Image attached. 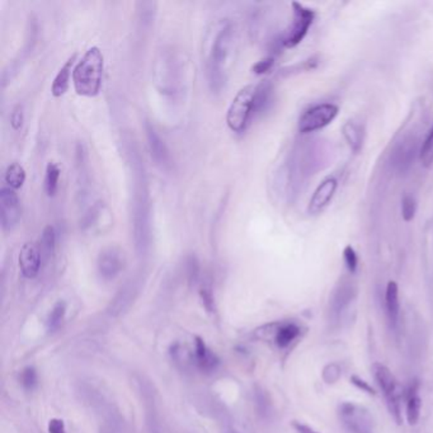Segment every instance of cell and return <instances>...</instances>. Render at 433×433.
<instances>
[{
    "instance_id": "6da1fadb",
    "label": "cell",
    "mask_w": 433,
    "mask_h": 433,
    "mask_svg": "<svg viewBox=\"0 0 433 433\" xmlns=\"http://www.w3.org/2000/svg\"><path fill=\"white\" fill-rule=\"evenodd\" d=\"M129 161H130L134 180H135V193L131 209V221H132V236L135 241L137 253H146L151 243V215H150V202L148 192L145 190L144 180V161L137 153V146H130Z\"/></svg>"
},
{
    "instance_id": "7a4b0ae2",
    "label": "cell",
    "mask_w": 433,
    "mask_h": 433,
    "mask_svg": "<svg viewBox=\"0 0 433 433\" xmlns=\"http://www.w3.org/2000/svg\"><path fill=\"white\" fill-rule=\"evenodd\" d=\"M233 25L226 21L219 28L214 42L211 45L210 56L207 62V79L210 89L214 93H220L226 86V65L229 60L230 50L233 46Z\"/></svg>"
},
{
    "instance_id": "3957f363",
    "label": "cell",
    "mask_w": 433,
    "mask_h": 433,
    "mask_svg": "<svg viewBox=\"0 0 433 433\" xmlns=\"http://www.w3.org/2000/svg\"><path fill=\"white\" fill-rule=\"evenodd\" d=\"M105 57L97 46L88 50L73 70V86L81 97L92 98L98 96L103 81Z\"/></svg>"
},
{
    "instance_id": "277c9868",
    "label": "cell",
    "mask_w": 433,
    "mask_h": 433,
    "mask_svg": "<svg viewBox=\"0 0 433 433\" xmlns=\"http://www.w3.org/2000/svg\"><path fill=\"white\" fill-rule=\"evenodd\" d=\"M254 96L255 87L246 86L241 88L231 100L226 113V124L233 132H244L254 117Z\"/></svg>"
},
{
    "instance_id": "5b68a950",
    "label": "cell",
    "mask_w": 433,
    "mask_h": 433,
    "mask_svg": "<svg viewBox=\"0 0 433 433\" xmlns=\"http://www.w3.org/2000/svg\"><path fill=\"white\" fill-rule=\"evenodd\" d=\"M338 105L333 103H322L310 107L309 110L304 112L301 117L299 118V132L306 135L322 130L335 121V117L338 116Z\"/></svg>"
},
{
    "instance_id": "8992f818",
    "label": "cell",
    "mask_w": 433,
    "mask_h": 433,
    "mask_svg": "<svg viewBox=\"0 0 433 433\" xmlns=\"http://www.w3.org/2000/svg\"><path fill=\"white\" fill-rule=\"evenodd\" d=\"M291 6H292L294 18L287 35L281 41L286 49H294L297 45L301 44L316 19V12L308 6H303L297 1H294Z\"/></svg>"
},
{
    "instance_id": "52a82bcc",
    "label": "cell",
    "mask_w": 433,
    "mask_h": 433,
    "mask_svg": "<svg viewBox=\"0 0 433 433\" xmlns=\"http://www.w3.org/2000/svg\"><path fill=\"white\" fill-rule=\"evenodd\" d=\"M372 374L380 389L384 393L385 399L389 405L390 413H393L398 423H400V388L396 376L386 366L381 364L372 365Z\"/></svg>"
},
{
    "instance_id": "ba28073f",
    "label": "cell",
    "mask_w": 433,
    "mask_h": 433,
    "mask_svg": "<svg viewBox=\"0 0 433 433\" xmlns=\"http://www.w3.org/2000/svg\"><path fill=\"white\" fill-rule=\"evenodd\" d=\"M340 418L351 433H374L375 422L370 412L356 403H342Z\"/></svg>"
},
{
    "instance_id": "9c48e42d",
    "label": "cell",
    "mask_w": 433,
    "mask_h": 433,
    "mask_svg": "<svg viewBox=\"0 0 433 433\" xmlns=\"http://www.w3.org/2000/svg\"><path fill=\"white\" fill-rule=\"evenodd\" d=\"M22 219V206L18 195L9 187L0 190V221L6 231L14 229Z\"/></svg>"
},
{
    "instance_id": "30bf717a",
    "label": "cell",
    "mask_w": 433,
    "mask_h": 433,
    "mask_svg": "<svg viewBox=\"0 0 433 433\" xmlns=\"http://www.w3.org/2000/svg\"><path fill=\"white\" fill-rule=\"evenodd\" d=\"M124 267V252L120 248L107 247L100 250L97 260V268L102 279H113L117 277Z\"/></svg>"
},
{
    "instance_id": "8fae6325",
    "label": "cell",
    "mask_w": 433,
    "mask_h": 433,
    "mask_svg": "<svg viewBox=\"0 0 433 433\" xmlns=\"http://www.w3.org/2000/svg\"><path fill=\"white\" fill-rule=\"evenodd\" d=\"M337 188H338V180H335V177H328L323 180L322 183L316 187V191L310 198L309 207H308L310 215L322 214L332 202L337 192Z\"/></svg>"
},
{
    "instance_id": "7c38bea8",
    "label": "cell",
    "mask_w": 433,
    "mask_h": 433,
    "mask_svg": "<svg viewBox=\"0 0 433 433\" xmlns=\"http://www.w3.org/2000/svg\"><path fill=\"white\" fill-rule=\"evenodd\" d=\"M144 127H145V135L148 140L151 158L154 159L156 166H159L161 169H168L171 167V154H169L167 145L161 140V135L156 132L154 126L149 121L145 122Z\"/></svg>"
},
{
    "instance_id": "4fadbf2b",
    "label": "cell",
    "mask_w": 433,
    "mask_h": 433,
    "mask_svg": "<svg viewBox=\"0 0 433 433\" xmlns=\"http://www.w3.org/2000/svg\"><path fill=\"white\" fill-rule=\"evenodd\" d=\"M18 263L21 272L25 279H35L42 265V257L38 246L33 243H25L19 252Z\"/></svg>"
},
{
    "instance_id": "5bb4252c",
    "label": "cell",
    "mask_w": 433,
    "mask_h": 433,
    "mask_svg": "<svg viewBox=\"0 0 433 433\" xmlns=\"http://www.w3.org/2000/svg\"><path fill=\"white\" fill-rule=\"evenodd\" d=\"M76 54L70 56L65 64L62 65L60 70L57 71L55 79L52 81L51 86V93L56 98L62 97L64 94L68 92L69 86H70V78L73 76V70H74L75 62H76Z\"/></svg>"
},
{
    "instance_id": "9a60e30c",
    "label": "cell",
    "mask_w": 433,
    "mask_h": 433,
    "mask_svg": "<svg viewBox=\"0 0 433 433\" xmlns=\"http://www.w3.org/2000/svg\"><path fill=\"white\" fill-rule=\"evenodd\" d=\"M415 143L413 137L404 139L402 143L396 146L394 153H393V163L399 171H407L410 164H413L415 156Z\"/></svg>"
},
{
    "instance_id": "2e32d148",
    "label": "cell",
    "mask_w": 433,
    "mask_h": 433,
    "mask_svg": "<svg viewBox=\"0 0 433 433\" xmlns=\"http://www.w3.org/2000/svg\"><path fill=\"white\" fill-rule=\"evenodd\" d=\"M195 359L198 367L204 371H212L219 365V359L215 353L211 352L204 340L196 337L195 342Z\"/></svg>"
},
{
    "instance_id": "e0dca14e",
    "label": "cell",
    "mask_w": 433,
    "mask_h": 433,
    "mask_svg": "<svg viewBox=\"0 0 433 433\" xmlns=\"http://www.w3.org/2000/svg\"><path fill=\"white\" fill-rule=\"evenodd\" d=\"M300 332H301V329L295 323H279L277 329H276V333H275L276 346L281 350H285L290 346L294 340H296L297 337L300 335Z\"/></svg>"
},
{
    "instance_id": "ac0fdd59",
    "label": "cell",
    "mask_w": 433,
    "mask_h": 433,
    "mask_svg": "<svg viewBox=\"0 0 433 433\" xmlns=\"http://www.w3.org/2000/svg\"><path fill=\"white\" fill-rule=\"evenodd\" d=\"M385 306H386V313L389 316L390 322L396 324L398 318H399L400 304H399V287H398L396 281H390L386 286Z\"/></svg>"
},
{
    "instance_id": "d6986e66",
    "label": "cell",
    "mask_w": 433,
    "mask_h": 433,
    "mask_svg": "<svg viewBox=\"0 0 433 433\" xmlns=\"http://www.w3.org/2000/svg\"><path fill=\"white\" fill-rule=\"evenodd\" d=\"M342 134L353 153H359L364 144V131L361 126L353 121H347L342 127Z\"/></svg>"
},
{
    "instance_id": "ffe728a7",
    "label": "cell",
    "mask_w": 433,
    "mask_h": 433,
    "mask_svg": "<svg viewBox=\"0 0 433 433\" xmlns=\"http://www.w3.org/2000/svg\"><path fill=\"white\" fill-rule=\"evenodd\" d=\"M273 88L270 81H262L255 87L254 96V117L266 111L272 100Z\"/></svg>"
},
{
    "instance_id": "44dd1931",
    "label": "cell",
    "mask_w": 433,
    "mask_h": 433,
    "mask_svg": "<svg viewBox=\"0 0 433 433\" xmlns=\"http://www.w3.org/2000/svg\"><path fill=\"white\" fill-rule=\"evenodd\" d=\"M55 229H54V226L47 225V226L42 230V234H41L40 243H38V249H40V253H41V257H42V262H47V260L54 255V253H55Z\"/></svg>"
},
{
    "instance_id": "7402d4cb",
    "label": "cell",
    "mask_w": 433,
    "mask_h": 433,
    "mask_svg": "<svg viewBox=\"0 0 433 433\" xmlns=\"http://www.w3.org/2000/svg\"><path fill=\"white\" fill-rule=\"evenodd\" d=\"M4 180L9 188L12 190H19L21 187L25 185V168L22 167L19 163H12L6 168V174H4Z\"/></svg>"
},
{
    "instance_id": "603a6c76",
    "label": "cell",
    "mask_w": 433,
    "mask_h": 433,
    "mask_svg": "<svg viewBox=\"0 0 433 433\" xmlns=\"http://www.w3.org/2000/svg\"><path fill=\"white\" fill-rule=\"evenodd\" d=\"M60 168L55 163L50 161L46 167V174H45V190L49 197H54L57 188H59V180H60Z\"/></svg>"
},
{
    "instance_id": "cb8c5ba5",
    "label": "cell",
    "mask_w": 433,
    "mask_h": 433,
    "mask_svg": "<svg viewBox=\"0 0 433 433\" xmlns=\"http://www.w3.org/2000/svg\"><path fill=\"white\" fill-rule=\"evenodd\" d=\"M421 408V398L415 394V391H413L409 396L408 403H407V420H408L410 426H415V425H417V422L420 421Z\"/></svg>"
},
{
    "instance_id": "d4e9b609",
    "label": "cell",
    "mask_w": 433,
    "mask_h": 433,
    "mask_svg": "<svg viewBox=\"0 0 433 433\" xmlns=\"http://www.w3.org/2000/svg\"><path fill=\"white\" fill-rule=\"evenodd\" d=\"M420 159H421L422 166L425 168H431L433 166V127L432 130L429 131L425 143L422 145L420 150Z\"/></svg>"
},
{
    "instance_id": "484cf974",
    "label": "cell",
    "mask_w": 433,
    "mask_h": 433,
    "mask_svg": "<svg viewBox=\"0 0 433 433\" xmlns=\"http://www.w3.org/2000/svg\"><path fill=\"white\" fill-rule=\"evenodd\" d=\"M65 313H67V304L64 301L56 303L54 309L51 310V313H50L49 321H47V327H49L50 330H55L60 327L62 319L65 316Z\"/></svg>"
},
{
    "instance_id": "4316f807",
    "label": "cell",
    "mask_w": 433,
    "mask_h": 433,
    "mask_svg": "<svg viewBox=\"0 0 433 433\" xmlns=\"http://www.w3.org/2000/svg\"><path fill=\"white\" fill-rule=\"evenodd\" d=\"M417 212V202L415 198L410 195H405L402 200V217L405 223H410Z\"/></svg>"
},
{
    "instance_id": "83f0119b",
    "label": "cell",
    "mask_w": 433,
    "mask_h": 433,
    "mask_svg": "<svg viewBox=\"0 0 433 433\" xmlns=\"http://www.w3.org/2000/svg\"><path fill=\"white\" fill-rule=\"evenodd\" d=\"M100 212H102V204H100V202L92 206V207L88 210L87 214L83 216V220H81V229L88 230L91 229L92 226H94L96 223L98 221Z\"/></svg>"
},
{
    "instance_id": "f1b7e54d",
    "label": "cell",
    "mask_w": 433,
    "mask_h": 433,
    "mask_svg": "<svg viewBox=\"0 0 433 433\" xmlns=\"http://www.w3.org/2000/svg\"><path fill=\"white\" fill-rule=\"evenodd\" d=\"M21 384L27 390H32L37 385V372L33 367H25L23 371L19 375Z\"/></svg>"
},
{
    "instance_id": "f546056e",
    "label": "cell",
    "mask_w": 433,
    "mask_h": 433,
    "mask_svg": "<svg viewBox=\"0 0 433 433\" xmlns=\"http://www.w3.org/2000/svg\"><path fill=\"white\" fill-rule=\"evenodd\" d=\"M343 260H345L348 271L351 273L356 272V270L359 267V257H357L356 250L351 246H347L345 248V250H343Z\"/></svg>"
},
{
    "instance_id": "4dcf8cb0",
    "label": "cell",
    "mask_w": 433,
    "mask_h": 433,
    "mask_svg": "<svg viewBox=\"0 0 433 433\" xmlns=\"http://www.w3.org/2000/svg\"><path fill=\"white\" fill-rule=\"evenodd\" d=\"M23 122H25L23 105H17L13 108L12 115H11V125H12L13 130H21Z\"/></svg>"
},
{
    "instance_id": "1f68e13d",
    "label": "cell",
    "mask_w": 433,
    "mask_h": 433,
    "mask_svg": "<svg viewBox=\"0 0 433 433\" xmlns=\"http://www.w3.org/2000/svg\"><path fill=\"white\" fill-rule=\"evenodd\" d=\"M273 65H275V57L273 56H267V57L262 59L260 62H255L252 70H253L254 74L263 75L268 73L273 68Z\"/></svg>"
},
{
    "instance_id": "d6a6232c",
    "label": "cell",
    "mask_w": 433,
    "mask_h": 433,
    "mask_svg": "<svg viewBox=\"0 0 433 433\" xmlns=\"http://www.w3.org/2000/svg\"><path fill=\"white\" fill-rule=\"evenodd\" d=\"M187 268H188V276L191 281H196L198 279V273H200V266H198V260L195 255L188 258L187 262Z\"/></svg>"
},
{
    "instance_id": "836d02e7",
    "label": "cell",
    "mask_w": 433,
    "mask_h": 433,
    "mask_svg": "<svg viewBox=\"0 0 433 433\" xmlns=\"http://www.w3.org/2000/svg\"><path fill=\"white\" fill-rule=\"evenodd\" d=\"M201 297H202V301H204V306L209 310H212L214 306V297H212V291H211L210 286H202V289L200 291Z\"/></svg>"
},
{
    "instance_id": "e575fe53",
    "label": "cell",
    "mask_w": 433,
    "mask_h": 433,
    "mask_svg": "<svg viewBox=\"0 0 433 433\" xmlns=\"http://www.w3.org/2000/svg\"><path fill=\"white\" fill-rule=\"evenodd\" d=\"M49 433H67L64 421H62V420H59V418H52V420H50Z\"/></svg>"
},
{
    "instance_id": "d590c367",
    "label": "cell",
    "mask_w": 433,
    "mask_h": 433,
    "mask_svg": "<svg viewBox=\"0 0 433 433\" xmlns=\"http://www.w3.org/2000/svg\"><path fill=\"white\" fill-rule=\"evenodd\" d=\"M351 381H352L353 384L356 385L359 389L364 390L366 393H369V394H375V391L372 389L370 385L366 383L365 380H362V379L357 378V376H352L351 378Z\"/></svg>"
},
{
    "instance_id": "8d00e7d4",
    "label": "cell",
    "mask_w": 433,
    "mask_h": 433,
    "mask_svg": "<svg viewBox=\"0 0 433 433\" xmlns=\"http://www.w3.org/2000/svg\"><path fill=\"white\" fill-rule=\"evenodd\" d=\"M292 426L296 429L297 433H318L313 428H310L309 426L303 425V423H299V422H294Z\"/></svg>"
}]
</instances>
